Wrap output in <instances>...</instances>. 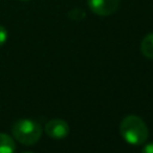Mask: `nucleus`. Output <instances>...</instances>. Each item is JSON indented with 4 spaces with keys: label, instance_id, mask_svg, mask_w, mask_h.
Listing matches in <instances>:
<instances>
[{
    "label": "nucleus",
    "instance_id": "obj_6",
    "mask_svg": "<svg viewBox=\"0 0 153 153\" xmlns=\"http://www.w3.org/2000/svg\"><path fill=\"white\" fill-rule=\"evenodd\" d=\"M141 53L147 57L153 60V32L145 36L141 42Z\"/></svg>",
    "mask_w": 153,
    "mask_h": 153
},
{
    "label": "nucleus",
    "instance_id": "obj_7",
    "mask_svg": "<svg viewBox=\"0 0 153 153\" xmlns=\"http://www.w3.org/2000/svg\"><path fill=\"white\" fill-rule=\"evenodd\" d=\"M7 39V30L0 25V45H2Z\"/></svg>",
    "mask_w": 153,
    "mask_h": 153
},
{
    "label": "nucleus",
    "instance_id": "obj_5",
    "mask_svg": "<svg viewBox=\"0 0 153 153\" xmlns=\"http://www.w3.org/2000/svg\"><path fill=\"white\" fill-rule=\"evenodd\" d=\"M16 143L14 140L4 133H0V153H14Z\"/></svg>",
    "mask_w": 153,
    "mask_h": 153
},
{
    "label": "nucleus",
    "instance_id": "obj_3",
    "mask_svg": "<svg viewBox=\"0 0 153 153\" xmlns=\"http://www.w3.org/2000/svg\"><path fill=\"white\" fill-rule=\"evenodd\" d=\"M90 10L97 16H110L112 14L120 5V0H87Z\"/></svg>",
    "mask_w": 153,
    "mask_h": 153
},
{
    "label": "nucleus",
    "instance_id": "obj_1",
    "mask_svg": "<svg viewBox=\"0 0 153 153\" xmlns=\"http://www.w3.org/2000/svg\"><path fill=\"white\" fill-rule=\"evenodd\" d=\"M120 134L126 142L137 146L142 145L148 137V128L146 123L136 115L126 116L120 124Z\"/></svg>",
    "mask_w": 153,
    "mask_h": 153
},
{
    "label": "nucleus",
    "instance_id": "obj_2",
    "mask_svg": "<svg viewBox=\"0 0 153 153\" xmlns=\"http://www.w3.org/2000/svg\"><path fill=\"white\" fill-rule=\"evenodd\" d=\"M12 135L18 142L26 146H31L39 140L42 135V128L36 121L22 118L13 123Z\"/></svg>",
    "mask_w": 153,
    "mask_h": 153
},
{
    "label": "nucleus",
    "instance_id": "obj_8",
    "mask_svg": "<svg viewBox=\"0 0 153 153\" xmlns=\"http://www.w3.org/2000/svg\"><path fill=\"white\" fill-rule=\"evenodd\" d=\"M141 153H153V142H149V143L145 145Z\"/></svg>",
    "mask_w": 153,
    "mask_h": 153
},
{
    "label": "nucleus",
    "instance_id": "obj_10",
    "mask_svg": "<svg viewBox=\"0 0 153 153\" xmlns=\"http://www.w3.org/2000/svg\"><path fill=\"white\" fill-rule=\"evenodd\" d=\"M22 1H27V0H22Z\"/></svg>",
    "mask_w": 153,
    "mask_h": 153
},
{
    "label": "nucleus",
    "instance_id": "obj_4",
    "mask_svg": "<svg viewBox=\"0 0 153 153\" xmlns=\"http://www.w3.org/2000/svg\"><path fill=\"white\" fill-rule=\"evenodd\" d=\"M44 130H45L47 135L53 139H63L69 133V126L65 120L54 118V120H50L49 122H47Z\"/></svg>",
    "mask_w": 153,
    "mask_h": 153
},
{
    "label": "nucleus",
    "instance_id": "obj_9",
    "mask_svg": "<svg viewBox=\"0 0 153 153\" xmlns=\"http://www.w3.org/2000/svg\"><path fill=\"white\" fill-rule=\"evenodd\" d=\"M24 153H32V152H24Z\"/></svg>",
    "mask_w": 153,
    "mask_h": 153
}]
</instances>
